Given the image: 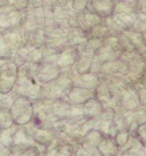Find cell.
Here are the masks:
<instances>
[{
	"label": "cell",
	"instance_id": "1",
	"mask_svg": "<svg viewBox=\"0 0 146 156\" xmlns=\"http://www.w3.org/2000/svg\"><path fill=\"white\" fill-rule=\"evenodd\" d=\"M13 122L16 126H26L34 116V105L31 99L18 95L9 107Z\"/></svg>",
	"mask_w": 146,
	"mask_h": 156
},
{
	"label": "cell",
	"instance_id": "2",
	"mask_svg": "<svg viewBox=\"0 0 146 156\" xmlns=\"http://www.w3.org/2000/svg\"><path fill=\"white\" fill-rule=\"evenodd\" d=\"M19 75V66L14 61H5L0 66V94H9Z\"/></svg>",
	"mask_w": 146,
	"mask_h": 156
},
{
	"label": "cell",
	"instance_id": "3",
	"mask_svg": "<svg viewBox=\"0 0 146 156\" xmlns=\"http://www.w3.org/2000/svg\"><path fill=\"white\" fill-rule=\"evenodd\" d=\"M22 12L18 11L13 5L5 2L0 6V30H9L20 26Z\"/></svg>",
	"mask_w": 146,
	"mask_h": 156
},
{
	"label": "cell",
	"instance_id": "4",
	"mask_svg": "<svg viewBox=\"0 0 146 156\" xmlns=\"http://www.w3.org/2000/svg\"><path fill=\"white\" fill-rule=\"evenodd\" d=\"M116 2L117 0H88L85 8L97 14L100 19H107L114 14Z\"/></svg>",
	"mask_w": 146,
	"mask_h": 156
},
{
	"label": "cell",
	"instance_id": "5",
	"mask_svg": "<svg viewBox=\"0 0 146 156\" xmlns=\"http://www.w3.org/2000/svg\"><path fill=\"white\" fill-rule=\"evenodd\" d=\"M78 56V48L71 45H66L59 49L56 53L55 62L60 68H68L76 62V59Z\"/></svg>",
	"mask_w": 146,
	"mask_h": 156
},
{
	"label": "cell",
	"instance_id": "6",
	"mask_svg": "<svg viewBox=\"0 0 146 156\" xmlns=\"http://www.w3.org/2000/svg\"><path fill=\"white\" fill-rule=\"evenodd\" d=\"M92 96H95V89L73 86L68 94L61 100L71 105H83L87 100H89Z\"/></svg>",
	"mask_w": 146,
	"mask_h": 156
},
{
	"label": "cell",
	"instance_id": "7",
	"mask_svg": "<svg viewBox=\"0 0 146 156\" xmlns=\"http://www.w3.org/2000/svg\"><path fill=\"white\" fill-rule=\"evenodd\" d=\"M100 21L102 19L100 16L91 11H89L88 8L77 13V26L84 32H89L95 25H97Z\"/></svg>",
	"mask_w": 146,
	"mask_h": 156
},
{
	"label": "cell",
	"instance_id": "8",
	"mask_svg": "<svg viewBox=\"0 0 146 156\" xmlns=\"http://www.w3.org/2000/svg\"><path fill=\"white\" fill-rule=\"evenodd\" d=\"M103 103L96 98V96H92L89 100L83 103V117L85 120H91V119H96V117L100 116L103 114Z\"/></svg>",
	"mask_w": 146,
	"mask_h": 156
},
{
	"label": "cell",
	"instance_id": "9",
	"mask_svg": "<svg viewBox=\"0 0 146 156\" xmlns=\"http://www.w3.org/2000/svg\"><path fill=\"white\" fill-rule=\"evenodd\" d=\"M140 101H139V95L138 92L133 88H127L125 89L123 93V98H122V105L124 108L126 109H134L136 107H138Z\"/></svg>",
	"mask_w": 146,
	"mask_h": 156
},
{
	"label": "cell",
	"instance_id": "10",
	"mask_svg": "<svg viewBox=\"0 0 146 156\" xmlns=\"http://www.w3.org/2000/svg\"><path fill=\"white\" fill-rule=\"evenodd\" d=\"M98 149L104 156H112L117 153V143L111 136H103L98 143Z\"/></svg>",
	"mask_w": 146,
	"mask_h": 156
},
{
	"label": "cell",
	"instance_id": "11",
	"mask_svg": "<svg viewBox=\"0 0 146 156\" xmlns=\"http://www.w3.org/2000/svg\"><path fill=\"white\" fill-rule=\"evenodd\" d=\"M12 126H14V122L11 115V110L7 107L0 105V130H5Z\"/></svg>",
	"mask_w": 146,
	"mask_h": 156
},
{
	"label": "cell",
	"instance_id": "12",
	"mask_svg": "<svg viewBox=\"0 0 146 156\" xmlns=\"http://www.w3.org/2000/svg\"><path fill=\"white\" fill-rule=\"evenodd\" d=\"M127 139H129V132L125 130V129L124 130H119L115 136V141L116 143H117V146H123L124 143L127 141Z\"/></svg>",
	"mask_w": 146,
	"mask_h": 156
},
{
	"label": "cell",
	"instance_id": "13",
	"mask_svg": "<svg viewBox=\"0 0 146 156\" xmlns=\"http://www.w3.org/2000/svg\"><path fill=\"white\" fill-rule=\"evenodd\" d=\"M136 134H137V137L141 141V143L146 146V122L145 123H140V125L137 127Z\"/></svg>",
	"mask_w": 146,
	"mask_h": 156
},
{
	"label": "cell",
	"instance_id": "14",
	"mask_svg": "<svg viewBox=\"0 0 146 156\" xmlns=\"http://www.w3.org/2000/svg\"><path fill=\"white\" fill-rule=\"evenodd\" d=\"M87 2L88 0H73V9L75 11V13H80L85 9Z\"/></svg>",
	"mask_w": 146,
	"mask_h": 156
},
{
	"label": "cell",
	"instance_id": "15",
	"mask_svg": "<svg viewBox=\"0 0 146 156\" xmlns=\"http://www.w3.org/2000/svg\"><path fill=\"white\" fill-rule=\"evenodd\" d=\"M137 11L146 16V0H138L137 1Z\"/></svg>",
	"mask_w": 146,
	"mask_h": 156
},
{
	"label": "cell",
	"instance_id": "16",
	"mask_svg": "<svg viewBox=\"0 0 146 156\" xmlns=\"http://www.w3.org/2000/svg\"><path fill=\"white\" fill-rule=\"evenodd\" d=\"M140 33H141V35H143V39H144V42H145V45H146V27L140 32Z\"/></svg>",
	"mask_w": 146,
	"mask_h": 156
},
{
	"label": "cell",
	"instance_id": "17",
	"mask_svg": "<svg viewBox=\"0 0 146 156\" xmlns=\"http://www.w3.org/2000/svg\"><path fill=\"white\" fill-rule=\"evenodd\" d=\"M121 1H124V2H131V4H132V2H137L138 0H121Z\"/></svg>",
	"mask_w": 146,
	"mask_h": 156
},
{
	"label": "cell",
	"instance_id": "18",
	"mask_svg": "<svg viewBox=\"0 0 146 156\" xmlns=\"http://www.w3.org/2000/svg\"><path fill=\"white\" fill-rule=\"evenodd\" d=\"M6 2V0H0V6L2 5V4H5Z\"/></svg>",
	"mask_w": 146,
	"mask_h": 156
}]
</instances>
